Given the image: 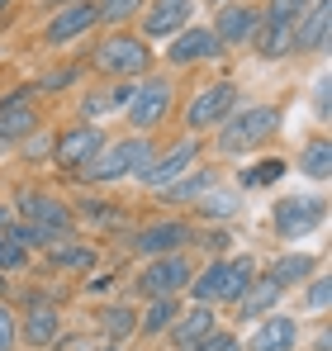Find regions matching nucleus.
<instances>
[{
	"instance_id": "1",
	"label": "nucleus",
	"mask_w": 332,
	"mask_h": 351,
	"mask_svg": "<svg viewBox=\"0 0 332 351\" xmlns=\"http://www.w3.org/2000/svg\"><path fill=\"white\" fill-rule=\"evenodd\" d=\"M252 280H257V261L252 256H214L190 280V294H195V304H237Z\"/></svg>"
},
{
	"instance_id": "2",
	"label": "nucleus",
	"mask_w": 332,
	"mask_h": 351,
	"mask_svg": "<svg viewBox=\"0 0 332 351\" xmlns=\"http://www.w3.org/2000/svg\"><path fill=\"white\" fill-rule=\"evenodd\" d=\"M157 157V143H152V133H128V138H119L110 147H100V157L86 167V180H95V185H114V180H133V176L143 171L147 162Z\"/></svg>"
},
{
	"instance_id": "3",
	"label": "nucleus",
	"mask_w": 332,
	"mask_h": 351,
	"mask_svg": "<svg viewBox=\"0 0 332 351\" xmlns=\"http://www.w3.org/2000/svg\"><path fill=\"white\" fill-rule=\"evenodd\" d=\"M276 128H280V110L276 105H247V110H233V114L219 123V152H228V157L257 152Z\"/></svg>"
},
{
	"instance_id": "4",
	"label": "nucleus",
	"mask_w": 332,
	"mask_h": 351,
	"mask_svg": "<svg viewBox=\"0 0 332 351\" xmlns=\"http://www.w3.org/2000/svg\"><path fill=\"white\" fill-rule=\"evenodd\" d=\"M91 66L100 76H143V71H152V48L138 34H110L91 53Z\"/></svg>"
},
{
	"instance_id": "5",
	"label": "nucleus",
	"mask_w": 332,
	"mask_h": 351,
	"mask_svg": "<svg viewBox=\"0 0 332 351\" xmlns=\"http://www.w3.org/2000/svg\"><path fill=\"white\" fill-rule=\"evenodd\" d=\"M123 114H128L133 133H152L157 123H166V114H171V81L166 76L138 81L133 95H128V105H123Z\"/></svg>"
},
{
	"instance_id": "6",
	"label": "nucleus",
	"mask_w": 332,
	"mask_h": 351,
	"mask_svg": "<svg viewBox=\"0 0 332 351\" xmlns=\"http://www.w3.org/2000/svg\"><path fill=\"white\" fill-rule=\"evenodd\" d=\"M233 110H237V86H233V81H209V86L185 105V133L200 138V133L219 128Z\"/></svg>"
},
{
	"instance_id": "7",
	"label": "nucleus",
	"mask_w": 332,
	"mask_h": 351,
	"mask_svg": "<svg viewBox=\"0 0 332 351\" xmlns=\"http://www.w3.org/2000/svg\"><path fill=\"white\" fill-rule=\"evenodd\" d=\"M200 152H204V147H200V138H180V143H171L166 152H157V157L133 176V180H138V185H147V190H166L171 180H180L185 171H195Z\"/></svg>"
},
{
	"instance_id": "8",
	"label": "nucleus",
	"mask_w": 332,
	"mask_h": 351,
	"mask_svg": "<svg viewBox=\"0 0 332 351\" xmlns=\"http://www.w3.org/2000/svg\"><path fill=\"white\" fill-rule=\"evenodd\" d=\"M190 280H195V266H190V256H185V252L152 256V261H147V271L138 276V294H147V299L180 294V290H190Z\"/></svg>"
},
{
	"instance_id": "9",
	"label": "nucleus",
	"mask_w": 332,
	"mask_h": 351,
	"mask_svg": "<svg viewBox=\"0 0 332 351\" xmlns=\"http://www.w3.org/2000/svg\"><path fill=\"white\" fill-rule=\"evenodd\" d=\"M100 147H105V128L100 123H71L62 138H57L53 147V162L62 167V171H86L95 157H100Z\"/></svg>"
},
{
	"instance_id": "10",
	"label": "nucleus",
	"mask_w": 332,
	"mask_h": 351,
	"mask_svg": "<svg viewBox=\"0 0 332 351\" xmlns=\"http://www.w3.org/2000/svg\"><path fill=\"white\" fill-rule=\"evenodd\" d=\"M323 219H328V204H323L318 195H289V199L276 204V233L285 237V242L309 237Z\"/></svg>"
},
{
	"instance_id": "11",
	"label": "nucleus",
	"mask_w": 332,
	"mask_h": 351,
	"mask_svg": "<svg viewBox=\"0 0 332 351\" xmlns=\"http://www.w3.org/2000/svg\"><path fill=\"white\" fill-rule=\"evenodd\" d=\"M95 24H100V19H95V5H91V0H67V5L53 10V19H48V29H43V43H48V48H67V43H76V38H86Z\"/></svg>"
},
{
	"instance_id": "12",
	"label": "nucleus",
	"mask_w": 332,
	"mask_h": 351,
	"mask_svg": "<svg viewBox=\"0 0 332 351\" xmlns=\"http://www.w3.org/2000/svg\"><path fill=\"white\" fill-rule=\"evenodd\" d=\"M195 242V228L185 223V219H157V223H147V228H138L133 237V247L152 261V256H171V252H185Z\"/></svg>"
},
{
	"instance_id": "13",
	"label": "nucleus",
	"mask_w": 332,
	"mask_h": 351,
	"mask_svg": "<svg viewBox=\"0 0 332 351\" xmlns=\"http://www.w3.org/2000/svg\"><path fill=\"white\" fill-rule=\"evenodd\" d=\"M19 214H24V223H34V228H48V233L67 237L71 233V209L48 195V190H24L19 195Z\"/></svg>"
},
{
	"instance_id": "14",
	"label": "nucleus",
	"mask_w": 332,
	"mask_h": 351,
	"mask_svg": "<svg viewBox=\"0 0 332 351\" xmlns=\"http://www.w3.org/2000/svg\"><path fill=\"white\" fill-rule=\"evenodd\" d=\"M29 133H38L34 86H19V90L0 95V143H10V138H29Z\"/></svg>"
},
{
	"instance_id": "15",
	"label": "nucleus",
	"mask_w": 332,
	"mask_h": 351,
	"mask_svg": "<svg viewBox=\"0 0 332 351\" xmlns=\"http://www.w3.org/2000/svg\"><path fill=\"white\" fill-rule=\"evenodd\" d=\"M223 43L214 38V29H200V24H185L176 38H171V48H166V62L171 66H195V62H209L219 58Z\"/></svg>"
},
{
	"instance_id": "16",
	"label": "nucleus",
	"mask_w": 332,
	"mask_h": 351,
	"mask_svg": "<svg viewBox=\"0 0 332 351\" xmlns=\"http://www.w3.org/2000/svg\"><path fill=\"white\" fill-rule=\"evenodd\" d=\"M195 14V0H147L143 10V38H176Z\"/></svg>"
},
{
	"instance_id": "17",
	"label": "nucleus",
	"mask_w": 332,
	"mask_h": 351,
	"mask_svg": "<svg viewBox=\"0 0 332 351\" xmlns=\"http://www.w3.org/2000/svg\"><path fill=\"white\" fill-rule=\"evenodd\" d=\"M257 5H242V0H228L219 5V14H214V38H219L223 48H237V43H247L252 38V29H257Z\"/></svg>"
},
{
	"instance_id": "18",
	"label": "nucleus",
	"mask_w": 332,
	"mask_h": 351,
	"mask_svg": "<svg viewBox=\"0 0 332 351\" xmlns=\"http://www.w3.org/2000/svg\"><path fill=\"white\" fill-rule=\"evenodd\" d=\"M328 19H332V5L313 0L294 24V53H323L328 48Z\"/></svg>"
},
{
	"instance_id": "19",
	"label": "nucleus",
	"mask_w": 332,
	"mask_h": 351,
	"mask_svg": "<svg viewBox=\"0 0 332 351\" xmlns=\"http://www.w3.org/2000/svg\"><path fill=\"white\" fill-rule=\"evenodd\" d=\"M247 43H252V53L261 62H280V58L294 53V29H289V24H271V19L257 14V29H252Z\"/></svg>"
},
{
	"instance_id": "20",
	"label": "nucleus",
	"mask_w": 332,
	"mask_h": 351,
	"mask_svg": "<svg viewBox=\"0 0 332 351\" xmlns=\"http://www.w3.org/2000/svg\"><path fill=\"white\" fill-rule=\"evenodd\" d=\"M214 328H219V318H214V304H195V308L176 313V323H171V337H176V347H200V342H204Z\"/></svg>"
},
{
	"instance_id": "21",
	"label": "nucleus",
	"mask_w": 332,
	"mask_h": 351,
	"mask_svg": "<svg viewBox=\"0 0 332 351\" xmlns=\"http://www.w3.org/2000/svg\"><path fill=\"white\" fill-rule=\"evenodd\" d=\"M299 347V323L289 313H271L257 323V337H252V351H294Z\"/></svg>"
},
{
	"instance_id": "22",
	"label": "nucleus",
	"mask_w": 332,
	"mask_h": 351,
	"mask_svg": "<svg viewBox=\"0 0 332 351\" xmlns=\"http://www.w3.org/2000/svg\"><path fill=\"white\" fill-rule=\"evenodd\" d=\"M214 185H219V171L195 167V171H185L180 180H171L166 190H157V195H162V204H200V199H204Z\"/></svg>"
},
{
	"instance_id": "23",
	"label": "nucleus",
	"mask_w": 332,
	"mask_h": 351,
	"mask_svg": "<svg viewBox=\"0 0 332 351\" xmlns=\"http://www.w3.org/2000/svg\"><path fill=\"white\" fill-rule=\"evenodd\" d=\"M280 299H285V290H280L271 276H257L247 290H242V299H237V318H247V323H261V313H271Z\"/></svg>"
},
{
	"instance_id": "24",
	"label": "nucleus",
	"mask_w": 332,
	"mask_h": 351,
	"mask_svg": "<svg viewBox=\"0 0 332 351\" xmlns=\"http://www.w3.org/2000/svg\"><path fill=\"white\" fill-rule=\"evenodd\" d=\"M57 323H62V318H57L53 304H29V313H24V323H19V337L34 351H43V347L57 342Z\"/></svg>"
},
{
	"instance_id": "25",
	"label": "nucleus",
	"mask_w": 332,
	"mask_h": 351,
	"mask_svg": "<svg viewBox=\"0 0 332 351\" xmlns=\"http://www.w3.org/2000/svg\"><path fill=\"white\" fill-rule=\"evenodd\" d=\"M313 271H318V261H313L309 252H285V256H280V261L271 266V271H266V276L276 280L280 290H294V285H304Z\"/></svg>"
},
{
	"instance_id": "26",
	"label": "nucleus",
	"mask_w": 332,
	"mask_h": 351,
	"mask_svg": "<svg viewBox=\"0 0 332 351\" xmlns=\"http://www.w3.org/2000/svg\"><path fill=\"white\" fill-rule=\"evenodd\" d=\"M176 313H180V304H176V294H162V299H147V313L138 318V332H147V337H157V332H166V328L176 323Z\"/></svg>"
},
{
	"instance_id": "27",
	"label": "nucleus",
	"mask_w": 332,
	"mask_h": 351,
	"mask_svg": "<svg viewBox=\"0 0 332 351\" xmlns=\"http://www.w3.org/2000/svg\"><path fill=\"white\" fill-rule=\"evenodd\" d=\"M48 261L62 266V271H91V266H95V252H91V247H81V242L57 237L53 247H48Z\"/></svg>"
},
{
	"instance_id": "28",
	"label": "nucleus",
	"mask_w": 332,
	"mask_h": 351,
	"mask_svg": "<svg viewBox=\"0 0 332 351\" xmlns=\"http://www.w3.org/2000/svg\"><path fill=\"white\" fill-rule=\"evenodd\" d=\"M299 171L309 176V180H328V176H332V147H328V138H313V143L299 152Z\"/></svg>"
},
{
	"instance_id": "29",
	"label": "nucleus",
	"mask_w": 332,
	"mask_h": 351,
	"mask_svg": "<svg viewBox=\"0 0 332 351\" xmlns=\"http://www.w3.org/2000/svg\"><path fill=\"white\" fill-rule=\"evenodd\" d=\"M100 328H105V337H110V342H123L128 332H138V313H133L128 304H110V308H105V318H100Z\"/></svg>"
},
{
	"instance_id": "30",
	"label": "nucleus",
	"mask_w": 332,
	"mask_h": 351,
	"mask_svg": "<svg viewBox=\"0 0 332 351\" xmlns=\"http://www.w3.org/2000/svg\"><path fill=\"white\" fill-rule=\"evenodd\" d=\"M95 5V19L100 24H123L133 14H143V0H91Z\"/></svg>"
},
{
	"instance_id": "31",
	"label": "nucleus",
	"mask_w": 332,
	"mask_h": 351,
	"mask_svg": "<svg viewBox=\"0 0 332 351\" xmlns=\"http://www.w3.org/2000/svg\"><path fill=\"white\" fill-rule=\"evenodd\" d=\"M313 0H266V10H261V19H271V24H299V14L309 10Z\"/></svg>"
},
{
	"instance_id": "32",
	"label": "nucleus",
	"mask_w": 332,
	"mask_h": 351,
	"mask_svg": "<svg viewBox=\"0 0 332 351\" xmlns=\"http://www.w3.org/2000/svg\"><path fill=\"white\" fill-rule=\"evenodd\" d=\"M200 214H209V219H228V214H237V195L233 190H209L204 199H200Z\"/></svg>"
},
{
	"instance_id": "33",
	"label": "nucleus",
	"mask_w": 332,
	"mask_h": 351,
	"mask_svg": "<svg viewBox=\"0 0 332 351\" xmlns=\"http://www.w3.org/2000/svg\"><path fill=\"white\" fill-rule=\"evenodd\" d=\"M304 308H309V313H328V276H309Z\"/></svg>"
},
{
	"instance_id": "34",
	"label": "nucleus",
	"mask_w": 332,
	"mask_h": 351,
	"mask_svg": "<svg viewBox=\"0 0 332 351\" xmlns=\"http://www.w3.org/2000/svg\"><path fill=\"white\" fill-rule=\"evenodd\" d=\"M280 176H285V162H280V157H271L266 167H252L242 180H247V185H271V180H280Z\"/></svg>"
},
{
	"instance_id": "35",
	"label": "nucleus",
	"mask_w": 332,
	"mask_h": 351,
	"mask_svg": "<svg viewBox=\"0 0 332 351\" xmlns=\"http://www.w3.org/2000/svg\"><path fill=\"white\" fill-rule=\"evenodd\" d=\"M24 261H29V252H19L10 237L0 233V271H24Z\"/></svg>"
},
{
	"instance_id": "36",
	"label": "nucleus",
	"mask_w": 332,
	"mask_h": 351,
	"mask_svg": "<svg viewBox=\"0 0 332 351\" xmlns=\"http://www.w3.org/2000/svg\"><path fill=\"white\" fill-rule=\"evenodd\" d=\"M19 347V323H14V313L0 304V351H14Z\"/></svg>"
},
{
	"instance_id": "37",
	"label": "nucleus",
	"mask_w": 332,
	"mask_h": 351,
	"mask_svg": "<svg viewBox=\"0 0 332 351\" xmlns=\"http://www.w3.org/2000/svg\"><path fill=\"white\" fill-rule=\"evenodd\" d=\"M195 351H242V342H237L233 332H219V328H214V332H209V337H204Z\"/></svg>"
},
{
	"instance_id": "38",
	"label": "nucleus",
	"mask_w": 332,
	"mask_h": 351,
	"mask_svg": "<svg viewBox=\"0 0 332 351\" xmlns=\"http://www.w3.org/2000/svg\"><path fill=\"white\" fill-rule=\"evenodd\" d=\"M67 81H76V66H71V71H67V66L53 71V76H48V90H67Z\"/></svg>"
},
{
	"instance_id": "39",
	"label": "nucleus",
	"mask_w": 332,
	"mask_h": 351,
	"mask_svg": "<svg viewBox=\"0 0 332 351\" xmlns=\"http://www.w3.org/2000/svg\"><path fill=\"white\" fill-rule=\"evenodd\" d=\"M5 10H14V0H0V14H5Z\"/></svg>"
},
{
	"instance_id": "40",
	"label": "nucleus",
	"mask_w": 332,
	"mask_h": 351,
	"mask_svg": "<svg viewBox=\"0 0 332 351\" xmlns=\"http://www.w3.org/2000/svg\"><path fill=\"white\" fill-rule=\"evenodd\" d=\"M100 351H119V342H105V347H100Z\"/></svg>"
},
{
	"instance_id": "41",
	"label": "nucleus",
	"mask_w": 332,
	"mask_h": 351,
	"mask_svg": "<svg viewBox=\"0 0 332 351\" xmlns=\"http://www.w3.org/2000/svg\"><path fill=\"white\" fill-rule=\"evenodd\" d=\"M5 223H10V219H5V209H0V228H5Z\"/></svg>"
},
{
	"instance_id": "42",
	"label": "nucleus",
	"mask_w": 332,
	"mask_h": 351,
	"mask_svg": "<svg viewBox=\"0 0 332 351\" xmlns=\"http://www.w3.org/2000/svg\"><path fill=\"white\" fill-rule=\"evenodd\" d=\"M53 5H67V0H53Z\"/></svg>"
},
{
	"instance_id": "43",
	"label": "nucleus",
	"mask_w": 332,
	"mask_h": 351,
	"mask_svg": "<svg viewBox=\"0 0 332 351\" xmlns=\"http://www.w3.org/2000/svg\"><path fill=\"white\" fill-rule=\"evenodd\" d=\"M214 5H228V0H214Z\"/></svg>"
}]
</instances>
